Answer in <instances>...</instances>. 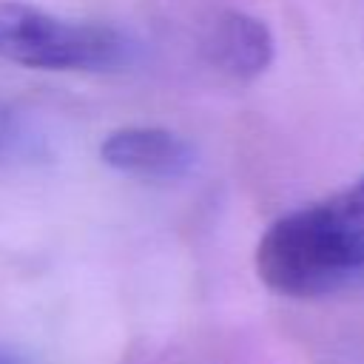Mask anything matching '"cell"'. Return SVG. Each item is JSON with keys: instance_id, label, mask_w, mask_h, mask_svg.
Returning <instances> with one entry per match:
<instances>
[{"instance_id": "obj_1", "label": "cell", "mask_w": 364, "mask_h": 364, "mask_svg": "<svg viewBox=\"0 0 364 364\" xmlns=\"http://www.w3.org/2000/svg\"><path fill=\"white\" fill-rule=\"evenodd\" d=\"M256 273L279 296L316 299L364 276V179L276 219L256 245Z\"/></svg>"}, {"instance_id": "obj_2", "label": "cell", "mask_w": 364, "mask_h": 364, "mask_svg": "<svg viewBox=\"0 0 364 364\" xmlns=\"http://www.w3.org/2000/svg\"><path fill=\"white\" fill-rule=\"evenodd\" d=\"M0 57L43 71H102L125 57L111 26L54 17L26 3H0Z\"/></svg>"}, {"instance_id": "obj_3", "label": "cell", "mask_w": 364, "mask_h": 364, "mask_svg": "<svg viewBox=\"0 0 364 364\" xmlns=\"http://www.w3.org/2000/svg\"><path fill=\"white\" fill-rule=\"evenodd\" d=\"M100 159L128 176L176 179L191 171L193 148L188 139L156 125H125L111 131L100 145Z\"/></svg>"}, {"instance_id": "obj_4", "label": "cell", "mask_w": 364, "mask_h": 364, "mask_svg": "<svg viewBox=\"0 0 364 364\" xmlns=\"http://www.w3.org/2000/svg\"><path fill=\"white\" fill-rule=\"evenodd\" d=\"M202 54L219 74L236 82H250L273 63V34L259 17L228 9L208 23Z\"/></svg>"}, {"instance_id": "obj_5", "label": "cell", "mask_w": 364, "mask_h": 364, "mask_svg": "<svg viewBox=\"0 0 364 364\" xmlns=\"http://www.w3.org/2000/svg\"><path fill=\"white\" fill-rule=\"evenodd\" d=\"M3 139H6V119H3V114H0V145H3Z\"/></svg>"}]
</instances>
